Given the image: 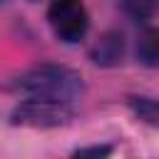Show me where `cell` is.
I'll return each instance as SVG.
<instances>
[{
  "instance_id": "obj_8",
  "label": "cell",
  "mask_w": 159,
  "mask_h": 159,
  "mask_svg": "<svg viewBox=\"0 0 159 159\" xmlns=\"http://www.w3.org/2000/svg\"><path fill=\"white\" fill-rule=\"evenodd\" d=\"M114 152L112 144H92V147H84V149H77L72 154V159H109Z\"/></svg>"
},
{
  "instance_id": "obj_9",
  "label": "cell",
  "mask_w": 159,
  "mask_h": 159,
  "mask_svg": "<svg viewBox=\"0 0 159 159\" xmlns=\"http://www.w3.org/2000/svg\"><path fill=\"white\" fill-rule=\"evenodd\" d=\"M0 2H2V0H0Z\"/></svg>"
},
{
  "instance_id": "obj_1",
  "label": "cell",
  "mask_w": 159,
  "mask_h": 159,
  "mask_svg": "<svg viewBox=\"0 0 159 159\" xmlns=\"http://www.w3.org/2000/svg\"><path fill=\"white\" fill-rule=\"evenodd\" d=\"M17 94L25 99H50V102H62L70 104L84 92L82 77L62 65H37L25 72H20L12 84Z\"/></svg>"
},
{
  "instance_id": "obj_7",
  "label": "cell",
  "mask_w": 159,
  "mask_h": 159,
  "mask_svg": "<svg viewBox=\"0 0 159 159\" xmlns=\"http://www.w3.org/2000/svg\"><path fill=\"white\" fill-rule=\"evenodd\" d=\"M119 2L137 20H149L159 12V0H119Z\"/></svg>"
},
{
  "instance_id": "obj_5",
  "label": "cell",
  "mask_w": 159,
  "mask_h": 159,
  "mask_svg": "<svg viewBox=\"0 0 159 159\" xmlns=\"http://www.w3.org/2000/svg\"><path fill=\"white\" fill-rule=\"evenodd\" d=\"M92 57H94L97 65H114V62L122 57V37L114 35V32L104 35V37L94 45Z\"/></svg>"
},
{
  "instance_id": "obj_2",
  "label": "cell",
  "mask_w": 159,
  "mask_h": 159,
  "mask_svg": "<svg viewBox=\"0 0 159 159\" xmlns=\"http://www.w3.org/2000/svg\"><path fill=\"white\" fill-rule=\"evenodd\" d=\"M72 109L70 104L62 102H50V99H22L12 114L10 122L20 124V127H35V129H50V127H60L67 124L72 119Z\"/></svg>"
},
{
  "instance_id": "obj_4",
  "label": "cell",
  "mask_w": 159,
  "mask_h": 159,
  "mask_svg": "<svg viewBox=\"0 0 159 159\" xmlns=\"http://www.w3.org/2000/svg\"><path fill=\"white\" fill-rule=\"evenodd\" d=\"M137 60L147 67L159 65V27H149L137 40Z\"/></svg>"
},
{
  "instance_id": "obj_3",
  "label": "cell",
  "mask_w": 159,
  "mask_h": 159,
  "mask_svg": "<svg viewBox=\"0 0 159 159\" xmlns=\"http://www.w3.org/2000/svg\"><path fill=\"white\" fill-rule=\"evenodd\" d=\"M47 22L62 42H80L89 27V15L82 0H52Z\"/></svg>"
},
{
  "instance_id": "obj_6",
  "label": "cell",
  "mask_w": 159,
  "mask_h": 159,
  "mask_svg": "<svg viewBox=\"0 0 159 159\" xmlns=\"http://www.w3.org/2000/svg\"><path fill=\"white\" fill-rule=\"evenodd\" d=\"M129 107L144 124L159 127V99H154V97H134L129 102Z\"/></svg>"
}]
</instances>
